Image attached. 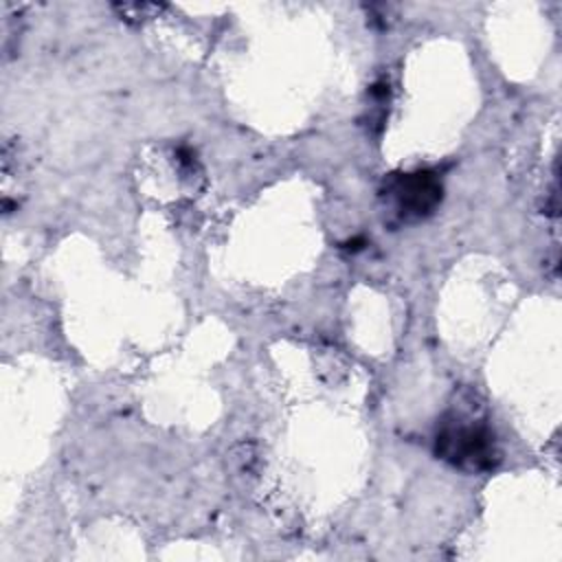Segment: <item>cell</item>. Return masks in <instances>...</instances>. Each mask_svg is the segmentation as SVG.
Listing matches in <instances>:
<instances>
[{"instance_id": "obj_1", "label": "cell", "mask_w": 562, "mask_h": 562, "mask_svg": "<svg viewBox=\"0 0 562 562\" xmlns=\"http://www.w3.org/2000/svg\"><path fill=\"white\" fill-rule=\"evenodd\" d=\"M435 452L465 472L490 470L498 463V446L492 426L483 417L450 411L435 435Z\"/></svg>"}, {"instance_id": "obj_2", "label": "cell", "mask_w": 562, "mask_h": 562, "mask_svg": "<svg viewBox=\"0 0 562 562\" xmlns=\"http://www.w3.org/2000/svg\"><path fill=\"white\" fill-rule=\"evenodd\" d=\"M382 193L400 220L415 222L428 217L439 206L443 187L432 171H411L391 176Z\"/></svg>"}]
</instances>
